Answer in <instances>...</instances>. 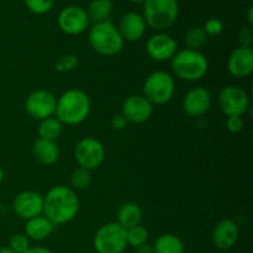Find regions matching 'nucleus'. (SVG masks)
Segmentation results:
<instances>
[{
    "label": "nucleus",
    "instance_id": "obj_1",
    "mask_svg": "<svg viewBox=\"0 0 253 253\" xmlns=\"http://www.w3.org/2000/svg\"><path fill=\"white\" fill-rule=\"evenodd\" d=\"M79 211V199L76 190L66 185L51 188L43 197L42 214L54 226L68 224Z\"/></svg>",
    "mask_w": 253,
    "mask_h": 253
},
{
    "label": "nucleus",
    "instance_id": "obj_2",
    "mask_svg": "<svg viewBox=\"0 0 253 253\" xmlns=\"http://www.w3.org/2000/svg\"><path fill=\"white\" fill-rule=\"evenodd\" d=\"M91 101L88 94L81 89H69L57 99L54 116L66 125H79L88 119Z\"/></svg>",
    "mask_w": 253,
    "mask_h": 253
},
{
    "label": "nucleus",
    "instance_id": "obj_3",
    "mask_svg": "<svg viewBox=\"0 0 253 253\" xmlns=\"http://www.w3.org/2000/svg\"><path fill=\"white\" fill-rule=\"evenodd\" d=\"M89 44L95 53L104 57H114L120 53L125 41L119 34L118 27L108 21L94 24L89 30Z\"/></svg>",
    "mask_w": 253,
    "mask_h": 253
},
{
    "label": "nucleus",
    "instance_id": "obj_4",
    "mask_svg": "<svg viewBox=\"0 0 253 253\" xmlns=\"http://www.w3.org/2000/svg\"><path fill=\"white\" fill-rule=\"evenodd\" d=\"M170 67L177 78L195 82L204 78L209 69V62L200 51L184 48L178 51L170 59Z\"/></svg>",
    "mask_w": 253,
    "mask_h": 253
},
{
    "label": "nucleus",
    "instance_id": "obj_5",
    "mask_svg": "<svg viewBox=\"0 0 253 253\" xmlns=\"http://www.w3.org/2000/svg\"><path fill=\"white\" fill-rule=\"evenodd\" d=\"M142 16L146 25L157 31L168 29L179 16L178 0H145Z\"/></svg>",
    "mask_w": 253,
    "mask_h": 253
},
{
    "label": "nucleus",
    "instance_id": "obj_6",
    "mask_svg": "<svg viewBox=\"0 0 253 253\" xmlns=\"http://www.w3.org/2000/svg\"><path fill=\"white\" fill-rule=\"evenodd\" d=\"M175 91L174 78L166 71L152 72L143 83V96L152 105H165Z\"/></svg>",
    "mask_w": 253,
    "mask_h": 253
},
{
    "label": "nucleus",
    "instance_id": "obj_7",
    "mask_svg": "<svg viewBox=\"0 0 253 253\" xmlns=\"http://www.w3.org/2000/svg\"><path fill=\"white\" fill-rule=\"evenodd\" d=\"M93 244L98 253H123L127 247L126 230L118 222H108L96 231Z\"/></svg>",
    "mask_w": 253,
    "mask_h": 253
},
{
    "label": "nucleus",
    "instance_id": "obj_8",
    "mask_svg": "<svg viewBox=\"0 0 253 253\" xmlns=\"http://www.w3.org/2000/svg\"><path fill=\"white\" fill-rule=\"evenodd\" d=\"M74 160L81 168L96 169L105 160V147L98 138L84 137L74 148Z\"/></svg>",
    "mask_w": 253,
    "mask_h": 253
},
{
    "label": "nucleus",
    "instance_id": "obj_9",
    "mask_svg": "<svg viewBox=\"0 0 253 253\" xmlns=\"http://www.w3.org/2000/svg\"><path fill=\"white\" fill-rule=\"evenodd\" d=\"M219 105L227 118L244 116L250 109V98L241 86L229 85L220 91Z\"/></svg>",
    "mask_w": 253,
    "mask_h": 253
},
{
    "label": "nucleus",
    "instance_id": "obj_10",
    "mask_svg": "<svg viewBox=\"0 0 253 253\" xmlns=\"http://www.w3.org/2000/svg\"><path fill=\"white\" fill-rule=\"evenodd\" d=\"M57 98L48 90L39 89L30 94L25 100V110L35 120L52 118L56 113Z\"/></svg>",
    "mask_w": 253,
    "mask_h": 253
},
{
    "label": "nucleus",
    "instance_id": "obj_11",
    "mask_svg": "<svg viewBox=\"0 0 253 253\" xmlns=\"http://www.w3.org/2000/svg\"><path fill=\"white\" fill-rule=\"evenodd\" d=\"M89 20L86 10L77 5H69L61 10L58 15V26L67 35H81L89 27Z\"/></svg>",
    "mask_w": 253,
    "mask_h": 253
},
{
    "label": "nucleus",
    "instance_id": "obj_12",
    "mask_svg": "<svg viewBox=\"0 0 253 253\" xmlns=\"http://www.w3.org/2000/svg\"><path fill=\"white\" fill-rule=\"evenodd\" d=\"M12 210L17 217L25 221L40 216L43 210V197L34 190L19 193L12 200Z\"/></svg>",
    "mask_w": 253,
    "mask_h": 253
},
{
    "label": "nucleus",
    "instance_id": "obj_13",
    "mask_svg": "<svg viewBox=\"0 0 253 253\" xmlns=\"http://www.w3.org/2000/svg\"><path fill=\"white\" fill-rule=\"evenodd\" d=\"M146 52L153 61H170L178 52V42L170 35L158 32L147 40Z\"/></svg>",
    "mask_w": 253,
    "mask_h": 253
},
{
    "label": "nucleus",
    "instance_id": "obj_14",
    "mask_svg": "<svg viewBox=\"0 0 253 253\" xmlns=\"http://www.w3.org/2000/svg\"><path fill=\"white\" fill-rule=\"evenodd\" d=\"M121 115L133 124L146 123L153 114V105L143 95H131L121 106Z\"/></svg>",
    "mask_w": 253,
    "mask_h": 253
},
{
    "label": "nucleus",
    "instance_id": "obj_15",
    "mask_svg": "<svg viewBox=\"0 0 253 253\" xmlns=\"http://www.w3.org/2000/svg\"><path fill=\"white\" fill-rule=\"evenodd\" d=\"M211 106V95L203 86L192 88L183 99V110L192 118H200L209 111Z\"/></svg>",
    "mask_w": 253,
    "mask_h": 253
},
{
    "label": "nucleus",
    "instance_id": "obj_16",
    "mask_svg": "<svg viewBox=\"0 0 253 253\" xmlns=\"http://www.w3.org/2000/svg\"><path fill=\"white\" fill-rule=\"evenodd\" d=\"M227 69L235 78H247L253 72L252 47L240 46L234 49L227 61Z\"/></svg>",
    "mask_w": 253,
    "mask_h": 253
},
{
    "label": "nucleus",
    "instance_id": "obj_17",
    "mask_svg": "<svg viewBox=\"0 0 253 253\" xmlns=\"http://www.w3.org/2000/svg\"><path fill=\"white\" fill-rule=\"evenodd\" d=\"M147 25L145 19L138 12L130 11L124 15L118 25V31L121 35L124 41L136 42L140 41L146 34Z\"/></svg>",
    "mask_w": 253,
    "mask_h": 253
},
{
    "label": "nucleus",
    "instance_id": "obj_18",
    "mask_svg": "<svg viewBox=\"0 0 253 253\" xmlns=\"http://www.w3.org/2000/svg\"><path fill=\"white\" fill-rule=\"evenodd\" d=\"M239 226L234 220H221L212 231V242L219 250H230L239 240Z\"/></svg>",
    "mask_w": 253,
    "mask_h": 253
},
{
    "label": "nucleus",
    "instance_id": "obj_19",
    "mask_svg": "<svg viewBox=\"0 0 253 253\" xmlns=\"http://www.w3.org/2000/svg\"><path fill=\"white\" fill-rule=\"evenodd\" d=\"M32 155L42 165L52 166L59 160L61 152H59V147L57 146V143L53 141L37 138L32 143Z\"/></svg>",
    "mask_w": 253,
    "mask_h": 253
},
{
    "label": "nucleus",
    "instance_id": "obj_20",
    "mask_svg": "<svg viewBox=\"0 0 253 253\" xmlns=\"http://www.w3.org/2000/svg\"><path fill=\"white\" fill-rule=\"evenodd\" d=\"M54 225L43 215L27 220L25 225V234L29 240L34 241H43L48 239L54 230Z\"/></svg>",
    "mask_w": 253,
    "mask_h": 253
},
{
    "label": "nucleus",
    "instance_id": "obj_21",
    "mask_svg": "<svg viewBox=\"0 0 253 253\" xmlns=\"http://www.w3.org/2000/svg\"><path fill=\"white\" fill-rule=\"evenodd\" d=\"M116 216H118V221L116 222L125 230H128L131 227L141 225V221L143 219V212L140 205H137L136 203L128 202L124 203L119 208Z\"/></svg>",
    "mask_w": 253,
    "mask_h": 253
},
{
    "label": "nucleus",
    "instance_id": "obj_22",
    "mask_svg": "<svg viewBox=\"0 0 253 253\" xmlns=\"http://www.w3.org/2000/svg\"><path fill=\"white\" fill-rule=\"evenodd\" d=\"M62 132H63V124L56 116L41 120L37 126V135H39V138H42V140L56 142L61 137Z\"/></svg>",
    "mask_w": 253,
    "mask_h": 253
},
{
    "label": "nucleus",
    "instance_id": "obj_23",
    "mask_svg": "<svg viewBox=\"0 0 253 253\" xmlns=\"http://www.w3.org/2000/svg\"><path fill=\"white\" fill-rule=\"evenodd\" d=\"M153 251L155 253H184V244L173 234H163L156 239Z\"/></svg>",
    "mask_w": 253,
    "mask_h": 253
},
{
    "label": "nucleus",
    "instance_id": "obj_24",
    "mask_svg": "<svg viewBox=\"0 0 253 253\" xmlns=\"http://www.w3.org/2000/svg\"><path fill=\"white\" fill-rule=\"evenodd\" d=\"M113 9L114 5L111 0H93L86 10V14L90 21L98 24V22L108 21Z\"/></svg>",
    "mask_w": 253,
    "mask_h": 253
},
{
    "label": "nucleus",
    "instance_id": "obj_25",
    "mask_svg": "<svg viewBox=\"0 0 253 253\" xmlns=\"http://www.w3.org/2000/svg\"><path fill=\"white\" fill-rule=\"evenodd\" d=\"M185 46L188 49H193V51H200L203 47L207 44L208 42V35L203 30V27L194 26L190 27L184 36Z\"/></svg>",
    "mask_w": 253,
    "mask_h": 253
},
{
    "label": "nucleus",
    "instance_id": "obj_26",
    "mask_svg": "<svg viewBox=\"0 0 253 253\" xmlns=\"http://www.w3.org/2000/svg\"><path fill=\"white\" fill-rule=\"evenodd\" d=\"M90 170L78 167L73 170L71 175V188L73 190H84L90 185Z\"/></svg>",
    "mask_w": 253,
    "mask_h": 253
},
{
    "label": "nucleus",
    "instance_id": "obj_27",
    "mask_svg": "<svg viewBox=\"0 0 253 253\" xmlns=\"http://www.w3.org/2000/svg\"><path fill=\"white\" fill-rule=\"evenodd\" d=\"M126 240H127V245L137 249L138 246L148 241V231L142 225L133 226L126 230Z\"/></svg>",
    "mask_w": 253,
    "mask_h": 253
},
{
    "label": "nucleus",
    "instance_id": "obj_28",
    "mask_svg": "<svg viewBox=\"0 0 253 253\" xmlns=\"http://www.w3.org/2000/svg\"><path fill=\"white\" fill-rule=\"evenodd\" d=\"M25 5L32 14L44 15L52 10L54 0H24Z\"/></svg>",
    "mask_w": 253,
    "mask_h": 253
},
{
    "label": "nucleus",
    "instance_id": "obj_29",
    "mask_svg": "<svg viewBox=\"0 0 253 253\" xmlns=\"http://www.w3.org/2000/svg\"><path fill=\"white\" fill-rule=\"evenodd\" d=\"M7 247L15 253H25L30 249V241L26 235L16 234L10 239Z\"/></svg>",
    "mask_w": 253,
    "mask_h": 253
},
{
    "label": "nucleus",
    "instance_id": "obj_30",
    "mask_svg": "<svg viewBox=\"0 0 253 253\" xmlns=\"http://www.w3.org/2000/svg\"><path fill=\"white\" fill-rule=\"evenodd\" d=\"M79 63L78 57L74 56V54H67V56H63L62 58H59L56 63V69L58 72H71L73 69L77 68Z\"/></svg>",
    "mask_w": 253,
    "mask_h": 253
},
{
    "label": "nucleus",
    "instance_id": "obj_31",
    "mask_svg": "<svg viewBox=\"0 0 253 253\" xmlns=\"http://www.w3.org/2000/svg\"><path fill=\"white\" fill-rule=\"evenodd\" d=\"M203 30L205 31V34L209 36H217L222 32L224 30V22L220 19H216V17H212V19H209L204 24V27Z\"/></svg>",
    "mask_w": 253,
    "mask_h": 253
},
{
    "label": "nucleus",
    "instance_id": "obj_32",
    "mask_svg": "<svg viewBox=\"0 0 253 253\" xmlns=\"http://www.w3.org/2000/svg\"><path fill=\"white\" fill-rule=\"evenodd\" d=\"M245 121L242 116H229L226 120V127L229 132L239 133L244 130Z\"/></svg>",
    "mask_w": 253,
    "mask_h": 253
},
{
    "label": "nucleus",
    "instance_id": "obj_33",
    "mask_svg": "<svg viewBox=\"0 0 253 253\" xmlns=\"http://www.w3.org/2000/svg\"><path fill=\"white\" fill-rule=\"evenodd\" d=\"M239 42L241 43V46L244 47H251L252 42H253V32H252V27L250 26H245L240 30L239 32Z\"/></svg>",
    "mask_w": 253,
    "mask_h": 253
},
{
    "label": "nucleus",
    "instance_id": "obj_34",
    "mask_svg": "<svg viewBox=\"0 0 253 253\" xmlns=\"http://www.w3.org/2000/svg\"><path fill=\"white\" fill-rule=\"evenodd\" d=\"M126 124H127V121H126V119L124 118V116L121 115V114H118V115H114L113 118H111V121H110L111 127H113L115 131L124 130V128L126 127Z\"/></svg>",
    "mask_w": 253,
    "mask_h": 253
},
{
    "label": "nucleus",
    "instance_id": "obj_35",
    "mask_svg": "<svg viewBox=\"0 0 253 253\" xmlns=\"http://www.w3.org/2000/svg\"><path fill=\"white\" fill-rule=\"evenodd\" d=\"M136 253H155V251H153L152 245L146 242V244L141 245V246H138L137 249H136Z\"/></svg>",
    "mask_w": 253,
    "mask_h": 253
},
{
    "label": "nucleus",
    "instance_id": "obj_36",
    "mask_svg": "<svg viewBox=\"0 0 253 253\" xmlns=\"http://www.w3.org/2000/svg\"><path fill=\"white\" fill-rule=\"evenodd\" d=\"M25 253H53L47 247H42V246H35V247H30Z\"/></svg>",
    "mask_w": 253,
    "mask_h": 253
},
{
    "label": "nucleus",
    "instance_id": "obj_37",
    "mask_svg": "<svg viewBox=\"0 0 253 253\" xmlns=\"http://www.w3.org/2000/svg\"><path fill=\"white\" fill-rule=\"evenodd\" d=\"M247 21H249V26H253V7L250 6L249 11H247Z\"/></svg>",
    "mask_w": 253,
    "mask_h": 253
},
{
    "label": "nucleus",
    "instance_id": "obj_38",
    "mask_svg": "<svg viewBox=\"0 0 253 253\" xmlns=\"http://www.w3.org/2000/svg\"><path fill=\"white\" fill-rule=\"evenodd\" d=\"M0 253H15V252L11 251V250H10L9 247L4 246V247H0Z\"/></svg>",
    "mask_w": 253,
    "mask_h": 253
},
{
    "label": "nucleus",
    "instance_id": "obj_39",
    "mask_svg": "<svg viewBox=\"0 0 253 253\" xmlns=\"http://www.w3.org/2000/svg\"><path fill=\"white\" fill-rule=\"evenodd\" d=\"M4 180V170H2V168L0 167V183Z\"/></svg>",
    "mask_w": 253,
    "mask_h": 253
},
{
    "label": "nucleus",
    "instance_id": "obj_40",
    "mask_svg": "<svg viewBox=\"0 0 253 253\" xmlns=\"http://www.w3.org/2000/svg\"><path fill=\"white\" fill-rule=\"evenodd\" d=\"M130 1L133 2V4H143L145 0H130Z\"/></svg>",
    "mask_w": 253,
    "mask_h": 253
}]
</instances>
